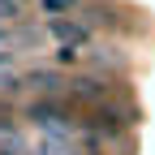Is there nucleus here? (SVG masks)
Wrapping results in <instances>:
<instances>
[{"instance_id":"6e6552de","label":"nucleus","mask_w":155,"mask_h":155,"mask_svg":"<svg viewBox=\"0 0 155 155\" xmlns=\"http://www.w3.org/2000/svg\"><path fill=\"white\" fill-rule=\"evenodd\" d=\"M0 39H5V30H0Z\"/></svg>"},{"instance_id":"7ed1b4c3","label":"nucleus","mask_w":155,"mask_h":155,"mask_svg":"<svg viewBox=\"0 0 155 155\" xmlns=\"http://www.w3.org/2000/svg\"><path fill=\"white\" fill-rule=\"evenodd\" d=\"M26 82H30L35 91H43V95H52V91H61V78H56V73H48V69H35V73L26 78Z\"/></svg>"},{"instance_id":"20e7f679","label":"nucleus","mask_w":155,"mask_h":155,"mask_svg":"<svg viewBox=\"0 0 155 155\" xmlns=\"http://www.w3.org/2000/svg\"><path fill=\"white\" fill-rule=\"evenodd\" d=\"M73 95H82V99H99V82H91V78H86V82L73 86Z\"/></svg>"},{"instance_id":"423d86ee","label":"nucleus","mask_w":155,"mask_h":155,"mask_svg":"<svg viewBox=\"0 0 155 155\" xmlns=\"http://www.w3.org/2000/svg\"><path fill=\"white\" fill-rule=\"evenodd\" d=\"M43 5H48V9L56 13V9H65V5H73V0H43Z\"/></svg>"},{"instance_id":"f257e3e1","label":"nucleus","mask_w":155,"mask_h":155,"mask_svg":"<svg viewBox=\"0 0 155 155\" xmlns=\"http://www.w3.org/2000/svg\"><path fill=\"white\" fill-rule=\"evenodd\" d=\"M39 155H78L73 142H69V125H52V129H43Z\"/></svg>"},{"instance_id":"f03ea898","label":"nucleus","mask_w":155,"mask_h":155,"mask_svg":"<svg viewBox=\"0 0 155 155\" xmlns=\"http://www.w3.org/2000/svg\"><path fill=\"white\" fill-rule=\"evenodd\" d=\"M52 35L61 39V43H82V39H86V30H82V26H73V22H61V17H52Z\"/></svg>"},{"instance_id":"0eeeda50","label":"nucleus","mask_w":155,"mask_h":155,"mask_svg":"<svg viewBox=\"0 0 155 155\" xmlns=\"http://www.w3.org/2000/svg\"><path fill=\"white\" fill-rule=\"evenodd\" d=\"M0 155H22V147H9V151H0Z\"/></svg>"},{"instance_id":"39448f33","label":"nucleus","mask_w":155,"mask_h":155,"mask_svg":"<svg viewBox=\"0 0 155 155\" xmlns=\"http://www.w3.org/2000/svg\"><path fill=\"white\" fill-rule=\"evenodd\" d=\"M0 13H5V17H17V13H22V5H17V0H0Z\"/></svg>"}]
</instances>
